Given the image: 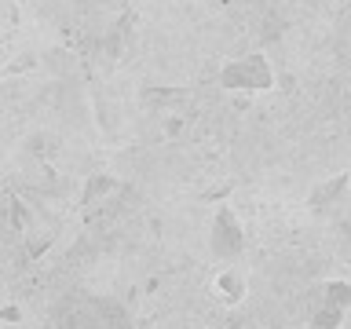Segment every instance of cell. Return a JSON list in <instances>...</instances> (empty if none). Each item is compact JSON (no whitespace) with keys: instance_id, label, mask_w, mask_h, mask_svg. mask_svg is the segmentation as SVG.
<instances>
[{"instance_id":"obj_1","label":"cell","mask_w":351,"mask_h":329,"mask_svg":"<svg viewBox=\"0 0 351 329\" xmlns=\"http://www.w3.org/2000/svg\"><path fill=\"white\" fill-rule=\"evenodd\" d=\"M59 329H132V315L114 296L95 293H66L55 307Z\"/></svg>"},{"instance_id":"obj_2","label":"cell","mask_w":351,"mask_h":329,"mask_svg":"<svg viewBox=\"0 0 351 329\" xmlns=\"http://www.w3.org/2000/svg\"><path fill=\"white\" fill-rule=\"evenodd\" d=\"M271 81V62L263 55H245V59H234L219 70V84L234 88V92H267Z\"/></svg>"},{"instance_id":"obj_3","label":"cell","mask_w":351,"mask_h":329,"mask_svg":"<svg viewBox=\"0 0 351 329\" xmlns=\"http://www.w3.org/2000/svg\"><path fill=\"white\" fill-rule=\"evenodd\" d=\"M348 304H351V285L326 282L322 285V300H318V311H315V329H337V322L348 311Z\"/></svg>"},{"instance_id":"obj_4","label":"cell","mask_w":351,"mask_h":329,"mask_svg":"<svg viewBox=\"0 0 351 329\" xmlns=\"http://www.w3.org/2000/svg\"><path fill=\"white\" fill-rule=\"evenodd\" d=\"M213 249H216V256H223V260H230V256L241 252V230H238V223H234L230 212H219L213 219Z\"/></svg>"}]
</instances>
